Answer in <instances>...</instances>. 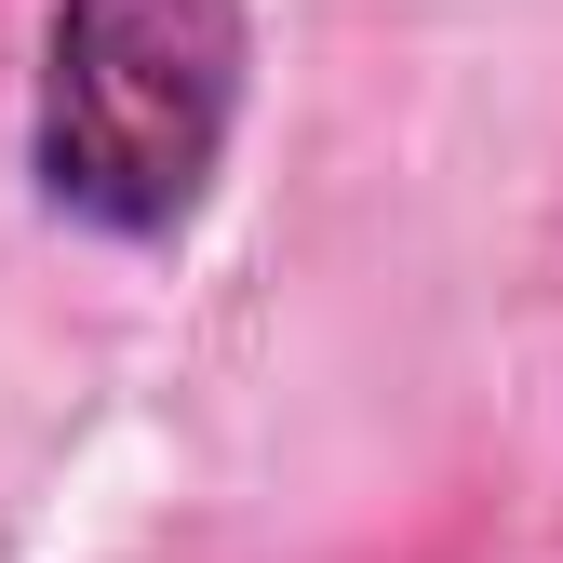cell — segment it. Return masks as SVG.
<instances>
[{"label":"cell","mask_w":563,"mask_h":563,"mask_svg":"<svg viewBox=\"0 0 563 563\" xmlns=\"http://www.w3.org/2000/svg\"><path fill=\"white\" fill-rule=\"evenodd\" d=\"M255 108V0H54L27 81V175L81 242L162 255L201 229Z\"/></svg>","instance_id":"6da1fadb"}]
</instances>
